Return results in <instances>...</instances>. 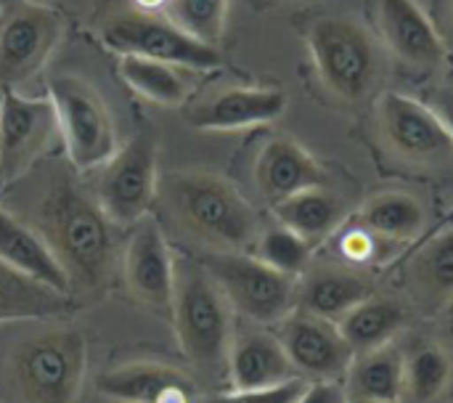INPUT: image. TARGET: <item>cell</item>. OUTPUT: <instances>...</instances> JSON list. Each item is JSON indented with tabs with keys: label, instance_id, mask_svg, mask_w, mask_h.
I'll return each mask as SVG.
<instances>
[{
	"label": "cell",
	"instance_id": "obj_1",
	"mask_svg": "<svg viewBox=\"0 0 453 403\" xmlns=\"http://www.w3.org/2000/svg\"><path fill=\"white\" fill-rule=\"evenodd\" d=\"M37 231L64 266L72 295L109 287L117 268L114 223L74 178L58 175L48 186L37 207Z\"/></svg>",
	"mask_w": 453,
	"mask_h": 403
},
{
	"label": "cell",
	"instance_id": "obj_2",
	"mask_svg": "<svg viewBox=\"0 0 453 403\" xmlns=\"http://www.w3.org/2000/svg\"><path fill=\"white\" fill-rule=\"evenodd\" d=\"M157 202L170 223L207 252H244L260 234L252 202L210 170H173L159 181Z\"/></svg>",
	"mask_w": 453,
	"mask_h": 403
},
{
	"label": "cell",
	"instance_id": "obj_3",
	"mask_svg": "<svg viewBox=\"0 0 453 403\" xmlns=\"http://www.w3.org/2000/svg\"><path fill=\"white\" fill-rule=\"evenodd\" d=\"M170 319L183 356L202 375L218 377L228 369L234 308L202 263L175 255Z\"/></svg>",
	"mask_w": 453,
	"mask_h": 403
},
{
	"label": "cell",
	"instance_id": "obj_4",
	"mask_svg": "<svg viewBox=\"0 0 453 403\" xmlns=\"http://www.w3.org/2000/svg\"><path fill=\"white\" fill-rule=\"evenodd\" d=\"M85 364L88 343L74 327H45L19 337L3 377L19 403H77Z\"/></svg>",
	"mask_w": 453,
	"mask_h": 403
},
{
	"label": "cell",
	"instance_id": "obj_5",
	"mask_svg": "<svg viewBox=\"0 0 453 403\" xmlns=\"http://www.w3.org/2000/svg\"><path fill=\"white\" fill-rule=\"evenodd\" d=\"M305 43L324 88L337 98L361 101L377 88L382 72L380 48L353 16L313 19L305 29Z\"/></svg>",
	"mask_w": 453,
	"mask_h": 403
},
{
	"label": "cell",
	"instance_id": "obj_6",
	"mask_svg": "<svg viewBox=\"0 0 453 403\" xmlns=\"http://www.w3.org/2000/svg\"><path fill=\"white\" fill-rule=\"evenodd\" d=\"M58 136L69 162L80 170H98L119 146L111 112L101 93L77 74H56L48 82Z\"/></svg>",
	"mask_w": 453,
	"mask_h": 403
},
{
	"label": "cell",
	"instance_id": "obj_7",
	"mask_svg": "<svg viewBox=\"0 0 453 403\" xmlns=\"http://www.w3.org/2000/svg\"><path fill=\"white\" fill-rule=\"evenodd\" d=\"M210 271L234 314L252 324H281L297 308V276H287L247 252H207Z\"/></svg>",
	"mask_w": 453,
	"mask_h": 403
},
{
	"label": "cell",
	"instance_id": "obj_8",
	"mask_svg": "<svg viewBox=\"0 0 453 403\" xmlns=\"http://www.w3.org/2000/svg\"><path fill=\"white\" fill-rule=\"evenodd\" d=\"M159 194L157 143L149 130L135 133L101 167L93 197L114 226H133L149 215Z\"/></svg>",
	"mask_w": 453,
	"mask_h": 403
},
{
	"label": "cell",
	"instance_id": "obj_9",
	"mask_svg": "<svg viewBox=\"0 0 453 403\" xmlns=\"http://www.w3.org/2000/svg\"><path fill=\"white\" fill-rule=\"evenodd\" d=\"M101 40L122 56H143L180 69L220 66V50L215 45L196 40L173 19L149 11H127L109 19L101 27Z\"/></svg>",
	"mask_w": 453,
	"mask_h": 403
},
{
	"label": "cell",
	"instance_id": "obj_10",
	"mask_svg": "<svg viewBox=\"0 0 453 403\" xmlns=\"http://www.w3.org/2000/svg\"><path fill=\"white\" fill-rule=\"evenodd\" d=\"M64 35V16L42 3L13 0L0 11V90L29 82Z\"/></svg>",
	"mask_w": 453,
	"mask_h": 403
},
{
	"label": "cell",
	"instance_id": "obj_11",
	"mask_svg": "<svg viewBox=\"0 0 453 403\" xmlns=\"http://www.w3.org/2000/svg\"><path fill=\"white\" fill-rule=\"evenodd\" d=\"M377 122L385 143L414 165H446L453 159V138L433 106L403 96L382 93L377 101Z\"/></svg>",
	"mask_w": 453,
	"mask_h": 403
},
{
	"label": "cell",
	"instance_id": "obj_12",
	"mask_svg": "<svg viewBox=\"0 0 453 403\" xmlns=\"http://www.w3.org/2000/svg\"><path fill=\"white\" fill-rule=\"evenodd\" d=\"M58 133L50 98L0 90V181L21 178Z\"/></svg>",
	"mask_w": 453,
	"mask_h": 403
},
{
	"label": "cell",
	"instance_id": "obj_13",
	"mask_svg": "<svg viewBox=\"0 0 453 403\" xmlns=\"http://www.w3.org/2000/svg\"><path fill=\"white\" fill-rule=\"evenodd\" d=\"M122 279L127 292L154 314H170L175 284V255L154 218L130 226L122 252Z\"/></svg>",
	"mask_w": 453,
	"mask_h": 403
},
{
	"label": "cell",
	"instance_id": "obj_14",
	"mask_svg": "<svg viewBox=\"0 0 453 403\" xmlns=\"http://www.w3.org/2000/svg\"><path fill=\"white\" fill-rule=\"evenodd\" d=\"M279 340L303 380H342L353 364V348L337 322L295 308L279 329Z\"/></svg>",
	"mask_w": 453,
	"mask_h": 403
},
{
	"label": "cell",
	"instance_id": "obj_15",
	"mask_svg": "<svg viewBox=\"0 0 453 403\" xmlns=\"http://www.w3.org/2000/svg\"><path fill=\"white\" fill-rule=\"evenodd\" d=\"M287 93L279 88H228L186 109V122L204 133H234L279 120Z\"/></svg>",
	"mask_w": 453,
	"mask_h": 403
},
{
	"label": "cell",
	"instance_id": "obj_16",
	"mask_svg": "<svg viewBox=\"0 0 453 403\" xmlns=\"http://www.w3.org/2000/svg\"><path fill=\"white\" fill-rule=\"evenodd\" d=\"M377 24L388 48L414 69H435L446 58V40L417 0H377Z\"/></svg>",
	"mask_w": 453,
	"mask_h": 403
},
{
	"label": "cell",
	"instance_id": "obj_17",
	"mask_svg": "<svg viewBox=\"0 0 453 403\" xmlns=\"http://www.w3.org/2000/svg\"><path fill=\"white\" fill-rule=\"evenodd\" d=\"M255 189L273 207L305 189L326 186V170L319 159L292 138L276 136L263 143L255 159Z\"/></svg>",
	"mask_w": 453,
	"mask_h": 403
},
{
	"label": "cell",
	"instance_id": "obj_18",
	"mask_svg": "<svg viewBox=\"0 0 453 403\" xmlns=\"http://www.w3.org/2000/svg\"><path fill=\"white\" fill-rule=\"evenodd\" d=\"M96 391L117 403H196L194 383L165 364L138 361L104 372Z\"/></svg>",
	"mask_w": 453,
	"mask_h": 403
},
{
	"label": "cell",
	"instance_id": "obj_19",
	"mask_svg": "<svg viewBox=\"0 0 453 403\" xmlns=\"http://www.w3.org/2000/svg\"><path fill=\"white\" fill-rule=\"evenodd\" d=\"M0 263L27 276L29 282L72 298L69 276L48 242L40 236L37 229L27 226L5 207H0Z\"/></svg>",
	"mask_w": 453,
	"mask_h": 403
},
{
	"label": "cell",
	"instance_id": "obj_20",
	"mask_svg": "<svg viewBox=\"0 0 453 403\" xmlns=\"http://www.w3.org/2000/svg\"><path fill=\"white\" fill-rule=\"evenodd\" d=\"M228 383L231 388H273L300 377L279 340V335L263 329L234 332L228 351Z\"/></svg>",
	"mask_w": 453,
	"mask_h": 403
},
{
	"label": "cell",
	"instance_id": "obj_21",
	"mask_svg": "<svg viewBox=\"0 0 453 403\" xmlns=\"http://www.w3.org/2000/svg\"><path fill=\"white\" fill-rule=\"evenodd\" d=\"M369 295L372 282L364 274L340 266L305 268L303 279H297V308L326 322H340Z\"/></svg>",
	"mask_w": 453,
	"mask_h": 403
},
{
	"label": "cell",
	"instance_id": "obj_22",
	"mask_svg": "<svg viewBox=\"0 0 453 403\" xmlns=\"http://www.w3.org/2000/svg\"><path fill=\"white\" fill-rule=\"evenodd\" d=\"M406 385V356L393 343L356 353L345 375L350 401H401Z\"/></svg>",
	"mask_w": 453,
	"mask_h": 403
},
{
	"label": "cell",
	"instance_id": "obj_23",
	"mask_svg": "<svg viewBox=\"0 0 453 403\" xmlns=\"http://www.w3.org/2000/svg\"><path fill=\"white\" fill-rule=\"evenodd\" d=\"M273 215L281 226L292 229L295 234H300L305 242L316 247L319 242H324L337 231L345 207L337 194L326 191V186H316L273 205Z\"/></svg>",
	"mask_w": 453,
	"mask_h": 403
},
{
	"label": "cell",
	"instance_id": "obj_24",
	"mask_svg": "<svg viewBox=\"0 0 453 403\" xmlns=\"http://www.w3.org/2000/svg\"><path fill=\"white\" fill-rule=\"evenodd\" d=\"M403 322H406V311L401 303L369 295L366 300L353 306L337 322V327L348 340V345L353 348V353H366L393 343Z\"/></svg>",
	"mask_w": 453,
	"mask_h": 403
},
{
	"label": "cell",
	"instance_id": "obj_25",
	"mask_svg": "<svg viewBox=\"0 0 453 403\" xmlns=\"http://www.w3.org/2000/svg\"><path fill=\"white\" fill-rule=\"evenodd\" d=\"M69 311V295L53 292L0 263V324L3 322H42Z\"/></svg>",
	"mask_w": 453,
	"mask_h": 403
},
{
	"label": "cell",
	"instance_id": "obj_26",
	"mask_svg": "<svg viewBox=\"0 0 453 403\" xmlns=\"http://www.w3.org/2000/svg\"><path fill=\"white\" fill-rule=\"evenodd\" d=\"M358 223L380 239L411 242L425 229V207L406 191H382L364 205Z\"/></svg>",
	"mask_w": 453,
	"mask_h": 403
},
{
	"label": "cell",
	"instance_id": "obj_27",
	"mask_svg": "<svg viewBox=\"0 0 453 403\" xmlns=\"http://www.w3.org/2000/svg\"><path fill=\"white\" fill-rule=\"evenodd\" d=\"M119 77L143 98L162 106H180L188 96V82L180 74V66L143 58V56H122Z\"/></svg>",
	"mask_w": 453,
	"mask_h": 403
},
{
	"label": "cell",
	"instance_id": "obj_28",
	"mask_svg": "<svg viewBox=\"0 0 453 403\" xmlns=\"http://www.w3.org/2000/svg\"><path fill=\"white\" fill-rule=\"evenodd\" d=\"M451 356L441 345H422L406 359L403 396L414 403H430L443 396L451 383Z\"/></svg>",
	"mask_w": 453,
	"mask_h": 403
},
{
	"label": "cell",
	"instance_id": "obj_29",
	"mask_svg": "<svg viewBox=\"0 0 453 403\" xmlns=\"http://www.w3.org/2000/svg\"><path fill=\"white\" fill-rule=\"evenodd\" d=\"M252 247H255V258H260L265 266L287 276H297V279L305 274V268L311 266V255H313V244L305 242L292 229L281 226L279 221L268 229H260Z\"/></svg>",
	"mask_w": 453,
	"mask_h": 403
},
{
	"label": "cell",
	"instance_id": "obj_30",
	"mask_svg": "<svg viewBox=\"0 0 453 403\" xmlns=\"http://www.w3.org/2000/svg\"><path fill=\"white\" fill-rule=\"evenodd\" d=\"M414 276L427 292L453 295V223L422 244L414 258Z\"/></svg>",
	"mask_w": 453,
	"mask_h": 403
},
{
	"label": "cell",
	"instance_id": "obj_31",
	"mask_svg": "<svg viewBox=\"0 0 453 403\" xmlns=\"http://www.w3.org/2000/svg\"><path fill=\"white\" fill-rule=\"evenodd\" d=\"M228 3L231 0H167V19H173L196 40L218 48L226 32Z\"/></svg>",
	"mask_w": 453,
	"mask_h": 403
},
{
	"label": "cell",
	"instance_id": "obj_32",
	"mask_svg": "<svg viewBox=\"0 0 453 403\" xmlns=\"http://www.w3.org/2000/svg\"><path fill=\"white\" fill-rule=\"evenodd\" d=\"M305 388L308 383L303 377H295L273 388H231L226 393H212L196 403H297Z\"/></svg>",
	"mask_w": 453,
	"mask_h": 403
},
{
	"label": "cell",
	"instance_id": "obj_33",
	"mask_svg": "<svg viewBox=\"0 0 453 403\" xmlns=\"http://www.w3.org/2000/svg\"><path fill=\"white\" fill-rule=\"evenodd\" d=\"M380 242H388V239H380L377 234H372L369 229H364L361 223L356 229H350L345 236H342V252L348 260H356V263H364V260H372L377 258V247Z\"/></svg>",
	"mask_w": 453,
	"mask_h": 403
},
{
	"label": "cell",
	"instance_id": "obj_34",
	"mask_svg": "<svg viewBox=\"0 0 453 403\" xmlns=\"http://www.w3.org/2000/svg\"><path fill=\"white\" fill-rule=\"evenodd\" d=\"M297 403H350V399L340 380H316L308 383Z\"/></svg>",
	"mask_w": 453,
	"mask_h": 403
},
{
	"label": "cell",
	"instance_id": "obj_35",
	"mask_svg": "<svg viewBox=\"0 0 453 403\" xmlns=\"http://www.w3.org/2000/svg\"><path fill=\"white\" fill-rule=\"evenodd\" d=\"M433 109L441 114V120L446 122V128H449V133H451V138H453V93L451 90H441V93L435 96Z\"/></svg>",
	"mask_w": 453,
	"mask_h": 403
},
{
	"label": "cell",
	"instance_id": "obj_36",
	"mask_svg": "<svg viewBox=\"0 0 453 403\" xmlns=\"http://www.w3.org/2000/svg\"><path fill=\"white\" fill-rule=\"evenodd\" d=\"M135 5H138L141 11L157 13L159 8H167V0H135Z\"/></svg>",
	"mask_w": 453,
	"mask_h": 403
},
{
	"label": "cell",
	"instance_id": "obj_37",
	"mask_svg": "<svg viewBox=\"0 0 453 403\" xmlns=\"http://www.w3.org/2000/svg\"><path fill=\"white\" fill-rule=\"evenodd\" d=\"M443 319H446V329H449V335L453 337V295L449 298V306H446V316H443Z\"/></svg>",
	"mask_w": 453,
	"mask_h": 403
},
{
	"label": "cell",
	"instance_id": "obj_38",
	"mask_svg": "<svg viewBox=\"0 0 453 403\" xmlns=\"http://www.w3.org/2000/svg\"><path fill=\"white\" fill-rule=\"evenodd\" d=\"M449 27H451V35H453V0H449Z\"/></svg>",
	"mask_w": 453,
	"mask_h": 403
},
{
	"label": "cell",
	"instance_id": "obj_39",
	"mask_svg": "<svg viewBox=\"0 0 453 403\" xmlns=\"http://www.w3.org/2000/svg\"><path fill=\"white\" fill-rule=\"evenodd\" d=\"M350 403H401V401H350Z\"/></svg>",
	"mask_w": 453,
	"mask_h": 403
},
{
	"label": "cell",
	"instance_id": "obj_40",
	"mask_svg": "<svg viewBox=\"0 0 453 403\" xmlns=\"http://www.w3.org/2000/svg\"><path fill=\"white\" fill-rule=\"evenodd\" d=\"M0 3H8V0H0Z\"/></svg>",
	"mask_w": 453,
	"mask_h": 403
}]
</instances>
